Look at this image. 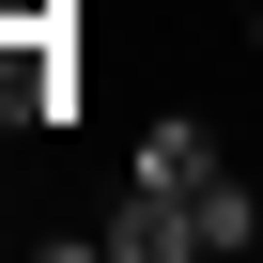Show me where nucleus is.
<instances>
[{
  "mask_svg": "<svg viewBox=\"0 0 263 263\" xmlns=\"http://www.w3.org/2000/svg\"><path fill=\"white\" fill-rule=\"evenodd\" d=\"M78 124V16H0V140Z\"/></svg>",
  "mask_w": 263,
  "mask_h": 263,
  "instance_id": "f03ea898",
  "label": "nucleus"
},
{
  "mask_svg": "<svg viewBox=\"0 0 263 263\" xmlns=\"http://www.w3.org/2000/svg\"><path fill=\"white\" fill-rule=\"evenodd\" d=\"M248 62H263V16H248Z\"/></svg>",
  "mask_w": 263,
  "mask_h": 263,
  "instance_id": "7ed1b4c3",
  "label": "nucleus"
},
{
  "mask_svg": "<svg viewBox=\"0 0 263 263\" xmlns=\"http://www.w3.org/2000/svg\"><path fill=\"white\" fill-rule=\"evenodd\" d=\"M124 263H186V248H263V186L217 155V124L155 108L140 155H124V217H108Z\"/></svg>",
  "mask_w": 263,
  "mask_h": 263,
  "instance_id": "f257e3e1",
  "label": "nucleus"
}]
</instances>
